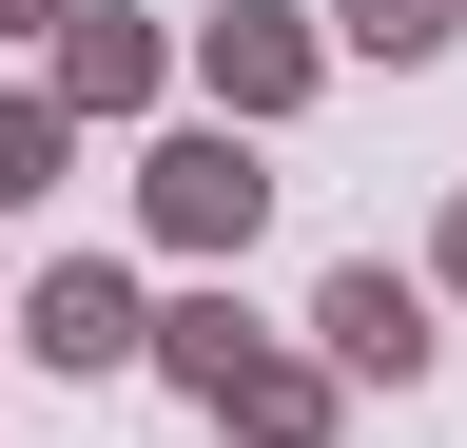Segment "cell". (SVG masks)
Segmentation results:
<instances>
[{"mask_svg": "<svg viewBox=\"0 0 467 448\" xmlns=\"http://www.w3.org/2000/svg\"><path fill=\"white\" fill-rule=\"evenodd\" d=\"M137 234H156V254H195V273H234V254L273 234V176H254V137H234V118H175V137L137 156Z\"/></svg>", "mask_w": 467, "mask_h": 448, "instance_id": "1", "label": "cell"}, {"mask_svg": "<svg viewBox=\"0 0 467 448\" xmlns=\"http://www.w3.org/2000/svg\"><path fill=\"white\" fill-rule=\"evenodd\" d=\"M175 78H195L234 137H273V118H312V78H331V20H292V0H214V20L175 39Z\"/></svg>", "mask_w": 467, "mask_h": 448, "instance_id": "2", "label": "cell"}, {"mask_svg": "<svg viewBox=\"0 0 467 448\" xmlns=\"http://www.w3.org/2000/svg\"><path fill=\"white\" fill-rule=\"evenodd\" d=\"M39 98H58L78 137H117V118H156V98H175V20H137V0H78V20L39 39Z\"/></svg>", "mask_w": 467, "mask_h": 448, "instance_id": "3", "label": "cell"}, {"mask_svg": "<svg viewBox=\"0 0 467 448\" xmlns=\"http://www.w3.org/2000/svg\"><path fill=\"white\" fill-rule=\"evenodd\" d=\"M429 351H448V331H429V273L350 254L331 293H312V370H331V390H429Z\"/></svg>", "mask_w": 467, "mask_h": 448, "instance_id": "4", "label": "cell"}, {"mask_svg": "<svg viewBox=\"0 0 467 448\" xmlns=\"http://www.w3.org/2000/svg\"><path fill=\"white\" fill-rule=\"evenodd\" d=\"M20 351L39 370H156V293L117 254H58V273H20Z\"/></svg>", "mask_w": 467, "mask_h": 448, "instance_id": "5", "label": "cell"}, {"mask_svg": "<svg viewBox=\"0 0 467 448\" xmlns=\"http://www.w3.org/2000/svg\"><path fill=\"white\" fill-rule=\"evenodd\" d=\"M331 410H350V390H331L312 351H273V331L214 370V429H234V448H331Z\"/></svg>", "mask_w": 467, "mask_h": 448, "instance_id": "6", "label": "cell"}, {"mask_svg": "<svg viewBox=\"0 0 467 448\" xmlns=\"http://www.w3.org/2000/svg\"><path fill=\"white\" fill-rule=\"evenodd\" d=\"M312 20H331V59H448V39H467V0H312Z\"/></svg>", "mask_w": 467, "mask_h": 448, "instance_id": "7", "label": "cell"}, {"mask_svg": "<svg viewBox=\"0 0 467 448\" xmlns=\"http://www.w3.org/2000/svg\"><path fill=\"white\" fill-rule=\"evenodd\" d=\"M234 351H254V312H234V293H175V312H156V390H175V410H214Z\"/></svg>", "mask_w": 467, "mask_h": 448, "instance_id": "8", "label": "cell"}, {"mask_svg": "<svg viewBox=\"0 0 467 448\" xmlns=\"http://www.w3.org/2000/svg\"><path fill=\"white\" fill-rule=\"evenodd\" d=\"M58 176H78V118H58V98L20 78V98H0V214H39Z\"/></svg>", "mask_w": 467, "mask_h": 448, "instance_id": "9", "label": "cell"}, {"mask_svg": "<svg viewBox=\"0 0 467 448\" xmlns=\"http://www.w3.org/2000/svg\"><path fill=\"white\" fill-rule=\"evenodd\" d=\"M429 293H467V195H448V234H429Z\"/></svg>", "mask_w": 467, "mask_h": 448, "instance_id": "10", "label": "cell"}, {"mask_svg": "<svg viewBox=\"0 0 467 448\" xmlns=\"http://www.w3.org/2000/svg\"><path fill=\"white\" fill-rule=\"evenodd\" d=\"M0 312H20V293H0Z\"/></svg>", "mask_w": 467, "mask_h": 448, "instance_id": "11", "label": "cell"}]
</instances>
